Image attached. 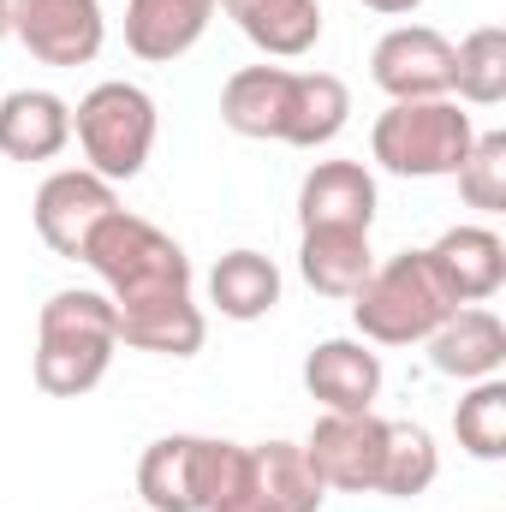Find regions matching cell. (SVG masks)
Returning a JSON list of instances; mask_svg holds the SVG:
<instances>
[{"label": "cell", "instance_id": "cell-1", "mask_svg": "<svg viewBox=\"0 0 506 512\" xmlns=\"http://www.w3.org/2000/svg\"><path fill=\"white\" fill-rule=\"evenodd\" d=\"M352 120V90L334 72H292V66H239L221 90V126L256 143L322 149Z\"/></svg>", "mask_w": 506, "mask_h": 512}, {"label": "cell", "instance_id": "cell-2", "mask_svg": "<svg viewBox=\"0 0 506 512\" xmlns=\"http://www.w3.org/2000/svg\"><path fill=\"white\" fill-rule=\"evenodd\" d=\"M78 262L96 268L114 316H131V310H149V304H173V298H191V256L179 239H167L155 221L143 215H126L114 209Z\"/></svg>", "mask_w": 506, "mask_h": 512}, {"label": "cell", "instance_id": "cell-3", "mask_svg": "<svg viewBox=\"0 0 506 512\" xmlns=\"http://www.w3.org/2000/svg\"><path fill=\"white\" fill-rule=\"evenodd\" d=\"M120 352V322L108 292L96 286H66L42 304L36 316V387L54 399H78L108 376Z\"/></svg>", "mask_w": 506, "mask_h": 512}, {"label": "cell", "instance_id": "cell-4", "mask_svg": "<svg viewBox=\"0 0 506 512\" xmlns=\"http://www.w3.org/2000/svg\"><path fill=\"white\" fill-rule=\"evenodd\" d=\"M453 292L441 286L429 251H399L370 268V280L352 292V322L358 340L370 346H423L447 316H453Z\"/></svg>", "mask_w": 506, "mask_h": 512}, {"label": "cell", "instance_id": "cell-5", "mask_svg": "<svg viewBox=\"0 0 506 512\" xmlns=\"http://www.w3.org/2000/svg\"><path fill=\"white\" fill-rule=\"evenodd\" d=\"M477 126L453 96L435 102H387V114L370 131V155L376 167L399 179H453L459 161L471 155Z\"/></svg>", "mask_w": 506, "mask_h": 512}, {"label": "cell", "instance_id": "cell-6", "mask_svg": "<svg viewBox=\"0 0 506 512\" xmlns=\"http://www.w3.org/2000/svg\"><path fill=\"white\" fill-rule=\"evenodd\" d=\"M245 447L215 435H161L137 459V495L143 512H215L233 489Z\"/></svg>", "mask_w": 506, "mask_h": 512}, {"label": "cell", "instance_id": "cell-7", "mask_svg": "<svg viewBox=\"0 0 506 512\" xmlns=\"http://www.w3.org/2000/svg\"><path fill=\"white\" fill-rule=\"evenodd\" d=\"M72 137L96 179H108V185L137 179L155 149V96L126 78H108L72 108Z\"/></svg>", "mask_w": 506, "mask_h": 512}, {"label": "cell", "instance_id": "cell-8", "mask_svg": "<svg viewBox=\"0 0 506 512\" xmlns=\"http://www.w3.org/2000/svg\"><path fill=\"white\" fill-rule=\"evenodd\" d=\"M322 489L340 495H381V465H387V417L376 411H328L316 429L298 441Z\"/></svg>", "mask_w": 506, "mask_h": 512}, {"label": "cell", "instance_id": "cell-9", "mask_svg": "<svg viewBox=\"0 0 506 512\" xmlns=\"http://www.w3.org/2000/svg\"><path fill=\"white\" fill-rule=\"evenodd\" d=\"M328 489L310 471L298 441H256L239 459L233 489L215 501V512H322Z\"/></svg>", "mask_w": 506, "mask_h": 512}, {"label": "cell", "instance_id": "cell-10", "mask_svg": "<svg viewBox=\"0 0 506 512\" xmlns=\"http://www.w3.org/2000/svg\"><path fill=\"white\" fill-rule=\"evenodd\" d=\"M6 30L42 66H90L108 42L102 0H6Z\"/></svg>", "mask_w": 506, "mask_h": 512}, {"label": "cell", "instance_id": "cell-11", "mask_svg": "<svg viewBox=\"0 0 506 512\" xmlns=\"http://www.w3.org/2000/svg\"><path fill=\"white\" fill-rule=\"evenodd\" d=\"M114 209H120L114 185H108V179H96L90 167H60V173H48V179H42V191H36V203H30L42 245H48L54 256H66V262H78V256H84L90 233H96Z\"/></svg>", "mask_w": 506, "mask_h": 512}, {"label": "cell", "instance_id": "cell-12", "mask_svg": "<svg viewBox=\"0 0 506 512\" xmlns=\"http://www.w3.org/2000/svg\"><path fill=\"white\" fill-rule=\"evenodd\" d=\"M370 78L387 102L453 96V42L429 24H399L370 48Z\"/></svg>", "mask_w": 506, "mask_h": 512}, {"label": "cell", "instance_id": "cell-13", "mask_svg": "<svg viewBox=\"0 0 506 512\" xmlns=\"http://www.w3.org/2000/svg\"><path fill=\"white\" fill-rule=\"evenodd\" d=\"M310 227H346L370 233L376 227V179L364 161H316L298 185V233Z\"/></svg>", "mask_w": 506, "mask_h": 512}, {"label": "cell", "instance_id": "cell-14", "mask_svg": "<svg viewBox=\"0 0 506 512\" xmlns=\"http://www.w3.org/2000/svg\"><path fill=\"white\" fill-rule=\"evenodd\" d=\"M423 346H429V364L453 382H489L506 364V328L483 304H459Z\"/></svg>", "mask_w": 506, "mask_h": 512}, {"label": "cell", "instance_id": "cell-15", "mask_svg": "<svg viewBox=\"0 0 506 512\" xmlns=\"http://www.w3.org/2000/svg\"><path fill=\"white\" fill-rule=\"evenodd\" d=\"M304 387L322 399V411H376L381 358L370 340H316L304 358Z\"/></svg>", "mask_w": 506, "mask_h": 512}, {"label": "cell", "instance_id": "cell-16", "mask_svg": "<svg viewBox=\"0 0 506 512\" xmlns=\"http://www.w3.org/2000/svg\"><path fill=\"white\" fill-rule=\"evenodd\" d=\"M215 18V0H126V48L143 66L185 60Z\"/></svg>", "mask_w": 506, "mask_h": 512}, {"label": "cell", "instance_id": "cell-17", "mask_svg": "<svg viewBox=\"0 0 506 512\" xmlns=\"http://www.w3.org/2000/svg\"><path fill=\"white\" fill-rule=\"evenodd\" d=\"M429 262L453 292V304H483L506 286V245L495 227H447L429 245Z\"/></svg>", "mask_w": 506, "mask_h": 512}, {"label": "cell", "instance_id": "cell-18", "mask_svg": "<svg viewBox=\"0 0 506 512\" xmlns=\"http://www.w3.org/2000/svg\"><path fill=\"white\" fill-rule=\"evenodd\" d=\"M72 143V102L54 90H12L0 102V155L6 161H54Z\"/></svg>", "mask_w": 506, "mask_h": 512}, {"label": "cell", "instance_id": "cell-19", "mask_svg": "<svg viewBox=\"0 0 506 512\" xmlns=\"http://www.w3.org/2000/svg\"><path fill=\"white\" fill-rule=\"evenodd\" d=\"M215 6L268 60H298L322 42V0H215Z\"/></svg>", "mask_w": 506, "mask_h": 512}, {"label": "cell", "instance_id": "cell-20", "mask_svg": "<svg viewBox=\"0 0 506 512\" xmlns=\"http://www.w3.org/2000/svg\"><path fill=\"white\" fill-rule=\"evenodd\" d=\"M376 268L370 233H346V227H310L298 239V274L310 280V292L322 298H352Z\"/></svg>", "mask_w": 506, "mask_h": 512}, {"label": "cell", "instance_id": "cell-21", "mask_svg": "<svg viewBox=\"0 0 506 512\" xmlns=\"http://www.w3.org/2000/svg\"><path fill=\"white\" fill-rule=\"evenodd\" d=\"M209 298L227 322H262L280 304V268L262 251H227L209 274Z\"/></svg>", "mask_w": 506, "mask_h": 512}, {"label": "cell", "instance_id": "cell-22", "mask_svg": "<svg viewBox=\"0 0 506 512\" xmlns=\"http://www.w3.org/2000/svg\"><path fill=\"white\" fill-rule=\"evenodd\" d=\"M114 322H120V346L155 352V358H197L203 340H209V322L191 298L149 304V310H131V316H114Z\"/></svg>", "mask_w": 506, "mask_h": 512}, {"label": "cell", "instance_id": "cell-23", "mask_svg": "<svg viewBox=\"0 0 506 512\" xmlns=\"http://www.w3.org/2000/svg\"><path fill=\"white\" fill-rule=\"evenodd\" d=\"M441 477V447L423 423H393L387 417V465H381V495L387 501H417Z\"/></svg>", "mask_w": 506, "mask_h": 512}, {"label": "cell", "instance_id": "cell-24", "mask_svg": "<svg viewBox=\"0 0 506 512\" xmlns=\"http://www.w3.org/2000/svg\"><path fill=\"white\" fill-rule=\"evenodd\" d=\"M453 96L471 108H495L506 102V30L483 24L453 48Z\"/></svg>", "mask_w": 506, "mask_h": 512}, {"label": "cell", "instance_id": "cell-25", "mask_svg": "<svg viewBox=\"0 0 506 512\" xmlns=\"http://www.w3.org/2000/svg\"><path fill=\"white\" fill-rule=\"evenodd\" d=\"M453 435H459V447L471 453V459H506V382L501 376H489V382H477L465 399H459V411H453Z\"/></svg>", "mask_w": 506, "mask_h": 512}, {"label": "cell", "instance_id": "cell-26", "mask_svg": "<svg viewBox=\"0 0 506 512\" xmlns=\"http://www.w3.org/2000/svg\"><path fill=\"white\" fill-rule=\"evenodd\" d=\"M459 197L483 215H501L506 209V131H477L471 155L459 161Z\"/></svg>", "mask_w": 506, "mask_h": 512}, {"label": "cell", "instance_id": "cell-27", "mask_svg": "<svg viewBox=\"0 0 506 512\" xmlns=\"http://www.w3.org/2000/svg\"><path fill=\"white\" fill-rule=\"evenodd\" d=\"M358 6H370V12H381V18H405V12H417L423 0H358Z\"/></svg>", "mask_w": 506, "mask_h": 512}, {"label": "cell", "instance_id": "cell-28", "mask_svg": "<svg viewBox=\"0 0 506 512\" xmlns=\"http://www.w3.org/2000/svg\"><path fill=\"white\" fill-rule=\"evenodd\" d=\"M0 36H6V0H0Z\"/></svg>", "mask_w": 506, "mask_h": 512}]
</instances>
